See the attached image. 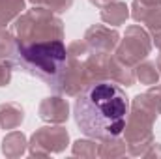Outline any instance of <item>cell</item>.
<instances>
[{
  "label": "cell",
  "mask_w": 161,
  "mask_h": 159,
  "mask_svg": "<svg viewBox=\"0 0 161 159\" xmlns=\"http://www.w3.org/2000/svg\"><path fill=\"white\" fill-rule=\"evenodd\" d=\"M71 154L75 157H82V159H94L99 157V144L96 142V139H79L73 142L71 146Z\"/></svg>",
  "instance_id": "cell-17"
},
{
  "label": "cell",
  "mask_w": 161,
  "mask_h": 159,
  "mask_svg": "<svg viewBox=\"0 0 161 159\" xmlns=\"http://www.w3.org/2000/svg\"><path fill=\"white\" fill-rule=\"evenodd\" d=\"M111 2H114V0H90V4H92V6H96V8H99V9H101V8H105V6H109Z\"/></svg>",
  "instance_id": "cell-24"
},
{
  "label": "cell",
  "mask_w": 161,
  "mask_h": 159,
  "mask_svg": "<svg viewBox=\"0 0 161 159\" xmlns=\"http://www.w3.org/2000/svg\"><path fill=\"white\" fill-rule=\"evenodd\" d=\"M142 157H161V144L152 142V144L148 146V150L142 154Z\"/></svg>",
  "instance_id": "cell-23"
},
{
  "label": "cell",
  "mask_w": 161,
  "mask_h": 159,
  "mask_svg": "<svg viewBox=\"0 0 161 159\" xmlns=\"http://www.w3.org/2000/svg\"><path fill=\"white\" fill-rule=\"evenodd\" d=\"M69 144V133L62 123H51L36 129L28 140V154L32 157H49L51 154H62Z\"/></svg>",
  "instance_id": "cell-7"
},
{
  "label": "cell",
  "mask_w": 161,
  "mask_h": 159,
  "mask_svg": "<svg viewBox=\"0 0 161 159\" xmlns=\"http://www.w3.org/2000/svg\"><path fill=\"white\" fill-rule=\"evenodd\" d=\"M156 66H158V69H159V73H161V54L158 56V60H156Z\"/></svg>",
  "instance_id": "cell-27"
},
{
  "label": "cell",
  "mask_w": 161,
  "mask_h": 159,
  "mask_svg": "<svg viewBox=\"0 0 161 159\" xmlns=\"http://www.w3.org/2000/svg\"><path fill=\"white\" fill-rule=\"evenodd\" d=\"M127 112V96L113 80L90 82L77 94L73 105V114L79 129L86 137L96 140L122 135Z\"/></svg>",
  "instance_id": "cell-1"
},
{
  "label": "cell",
  "mask_w": 161,
  "mask_h": 159,
  "mask_svg": "<svg viewBox=\"0 0 161 159\" xmlns=\"http://www.w3.org/2000/svg\"><path fill=\"white\" fill-rule=\"evenodd\" d=\"M125 156H129V150L120 135L101 139V142H99V157L101 159H118L125 157Z\"/></svg>",
  "instance_id": "cell-14"
},
{
  "label": "cell",
  "mask_w": 161,
  "mask_h": 159,
  "mask_svg": "<svg viewBox=\"0 0 161 159\" xmlns=\"http://www.w3.org/2000/svg\"><path fill=\"white\" fill-rule=\"evenodd\" d=\"M152 51V38L150 32L144 30L139 25H131L125 28L124 38L118 41L116 49H114V56L120 58L122 62H125L127 66L135 68L137 64H141L142 60H146V56Z\"/></svg>",
  "instance_id": "cell-6"
},
{
  "label": "cell",
  "mask_w": 161,
  "mask_h": 159,
  "mask_svg": "<svg viewBox=\"0 0 161 159\" xmlns=\"http://www.w3.org/2000/svg\"><path fill=\"white\" fill-rule=\"evenodd\" d=\"M38 114L47 123H66L69 118V103L62 96H49L38 107Z\"/></svg>",
  "instance_id": "cell-9"
},
{
  "label": "cell",
  "mask_w": 161,
  "mask_h": 159,
  "mask_svg": "<svg viewBox=\"0 0 161 159\" xmlns=\"http://www.w3.org/2000/svg\"><path fill=\"white\" fill-rule=\"evenodd\" d=\"M2 154L9 159H17L25 156V152L28 150V140L26 135L23 131H9L4 139H2V146H0Z\"/></svg>",
  "instance_id": "cell-10"
},
{
  "label": "cell",
  "mask_w": 161,
  "mask_h": 159,
  "mask_svg": "<svg viewBox=\"0 0 161 159\" xmlns=\"http://www.w3.org/2000/svg\"><path fill=\"white\" fill-rule=\"evenodd\" d=\"M28 2H32L34 6L47 8L54 13H64L73 6V0H28Z\"/></svg>",
  "instance_id": "cell-20"
},
{
  "label": "cell",
  "mask_w": 161,
  "mask_h": 159,
  "mask_svg": "<svg viewBox=\"0 0 161 159\" xmlns=\"http://www.w3.org/2000/svg\"><path fill=\"white\" fill-rule=\"evenodd\" d=\"M11 32L15 34L19 45L64 40V23L54 11L41 6H34L32 9H25L13 21Z\"/></svg>",
  "instance_id": "cell-4"
},
{
  "label": "cell",
  "mask_w": 161,
  "mask_h": 159,
  "mask_svg": "<svg viewBox=\"0 0 161 159\" xmlns=\"http://www.w3.org/2000/svg\"><path fill=\"white\" fill-rule=\"evenodd\" d=\"M152 43L159 49V52H161V32H158V34H154V36H152Z\"/></svg>",
  "instance_id": "cell-25"
},
{
  "label": "cell",
  "mask_w": 161,
  "mask_h": 159,
  "mask_svg": "<svg viewBox=\"0 0 161 159\" xmlns=\"http://www.w3.org/2000/svg\"><path fill=\"white\" fill-rule=\"evenodd\" d=\"M26 9L25 0H0V32Z\"/></svg>",
  "instance_id": "cell-15"
},
{
  "label": "cell",
  "mask_w": 161,
  "mask_h": 159,
  "mask_svg": "<svg viewBox=\"0 0 161 159\" xmlns=\"http://www.w3.org/2000/svg\"><path fill=\"white\" fill-rule=\"evenodd\" d=\"M158 88H159V90H161V82H158Z\"/></svg>",
  "instance_id": "cell-28"
},
{
  "label": "cell",
  "mask_w": 161,
  "mask_h": 159,
  "mask_svg": "<svg viewBox=\"0 0 161 159\" xmlns=\"http://www.w3.org/2000/svg\"><path fill=\"white\" fill-rule=\"evenodd\" d=\"M99 15H101V21H103L105 25L120 26V25H124V23L129 19V6H127L125 2H122V0H114V2H111L109 6L101 8Z\"/></svg>",
  "instance_id": "cell-13"
},
{
  "label": "cell",
  "mask_w": 161,
  "mask_h": 159,
  "mask_svg": "<svg viewBox=\"0 0 161 159\" xmlns=\"http://www.w3.org/2000/svg\"><path fill=\"white\" fill-rule=\"evenodd\" d=\"M159 69L156 66V62H148V60H142L141 64L135 66V79L139 80L141 84H146V86H154L159 82Z\"/></svg>",
  "instance_id": "cell-16"
},
{
  "label": "cell",
  "mask_w": 161,
  "mask_h": 159,
  "mask_svg": "<svg viewBox=\"0 0 161 159\" xmlns=\"http://www.w3.org/2000/svg\"><path fill=\"white\" fill-rule=\"evenodd\" d=\"M161 114V90L154 84L148 92L137 94L131 99L127 120L124 125V140L129 156L142 157L148 146L154 142V122Z\"/></svg>",
  "instance_id": "cell-3"
},
{
  "label": "cell",
  "mask_w": 161,
  "mask_h": 159,
  "mask_svg": "<svg viewBox=\"0 0 161 159\" xmlns=\"http://www.w3.org/2000/svg\"><path fill=\"white\" fill-rule=\"evenodd\" d=\"M109 80H113L116 84H124V86H133V82H135V68L127 66L120 58L111 54L109 56Z\"/></svg>",
  "instance_id": "cell-11"
},
{
  "label": "cell",
  "mask_w": 161,
  "mask_h": 159,
  "mask_svg": "<svg viewBox=\"0 0 161 159\" xmlns=\"http://www.w3.org/2000/svg\"><path fill=\"white\" fill-rule=\"evenodd\" d=\"M17 52V38L13 32H8V30H2L0 32V58L4 60H13Z\"/></svg>",
  "instance_id": "cell-18"
},
{
  "label": "cell",
  "mask_w": 161,
  "mask_h": 159,
  "mask_svg": "<svg viewBox=\"0 0 161 159\" xmlns=\"http://www.w3.org/2000/svg\"><path fill=\"white\" fill-rule=\"evenodd\" d=\"M11 71H13V64L9 60L0 58V88H6L11 82Z\"/></svg>",
  "instance_id": "cell-22"
},
{
  "label": "cell",
  "mask_w": 161,
  "mask_h": 159,
  "mask_svg": "<svg viewBox=\"0 0 161 159\" xmlns=\"http://www.w3.org/2000/svg\"><path fill=\"white\" fill-rule=\"evenodd\" d=\"M88 52H90V47L86 45L84 40L71 41L68 45V60L62 69L58 86L54 88V94L77 97L80 90H84L90 84V80L86 77V69H84V56Z\"/></svg>",
  "instance_id": "cell-5"
},
{
  "label": "cell",
  "mask_w": 161,
  "mask_h": 159,
  "mask_svg": "<svg viewBox=\"0 0 161 159\" xmlns=\"http://www.w3.org/2000/svg\"><path fill=\"white\" fill-rule=\"evenodd\" d=\"M84 41L92 51L97 52H114L118 41H120V34L114 28H109L105 25H92L86 32H84Z\"/></svg>",
  "instance_id": "cell-8"
},
{
  "label": "cell",
  "mask_w": 161,
  "mask_h": 159,
  "mask_svg": "<svg viewBox=\"0 0 161 159\" xmlns=\"http://www.w3.org/2000/svg\"><path fill=\"white\" fill-rule=\"evenodd\" d=\"M141 2H144L148 6H161V0H141Z\"/></svg>",
  "instance_id": "cell-26"
},
{
  "label": "cell",
  "mask_w": 161,
  "mask_h": 159,
  "mask_svg": "<svg viewBox=\"0 0 161 159\" xmlns=\"http://www.w3.org/2000/svg\"><path fill=\"white\" fill-rule=\"evenodd\" d=\"M144 25H146V30L154 36V34H158L161 32V6H158L150 15H148V19L144 21Z\"/></svg>",
  "instance_id": "cell-21"
},
{
  "label": "cell",
  "mask_w": 161,
  "mask_h": 159,
  "mask_svg": "<svg viewBox=\"0 0 161 159\" xmlns=\"http://www.w3.org/2000/svg\"><path fill=\"white\" fill-rule=\"evenodd\" d=\"M158 6H148V4H144V2H141V0H133L131 2V11H129V15L133 17V21L135 23H141V25H144V21L148 19V15L156 9Z\"/></svg>",
  "instance_id": "cell-19"
},
{
  "label": "cell",
  "mask_w": 161,
  "mask_h": 159,
  "mask_svg": "<svg viewBox=\"0 0 161 159\" xmlns=\"http://www.w3.org/2000/svg\"><path fill=\"white\" fill-rule=\"evenodd\" d=\"M66 60H68V47L64 45V40H53L38 41L30 45L17 43V52L11 64L13 68H19L21 71L43 80L54 92L62 69L66 66Z\"/></svg>",
  "instance_id": "cell-2"
},
{
  "label": "cell",
  "mask_w": 161,
  "mask_h": 159,
  "mask_svg": "<svg viewBox=\"0 0 161 159\" xmlns=\"http://www.w3.org/2000/svg\"><path fill=\"white\" fill-rule=\"evenodd\" d=\"M25 120V109L15 103H0V129H17Z\"/></svg>",
  "instance_id": "cell-12"
}]
</instances>
